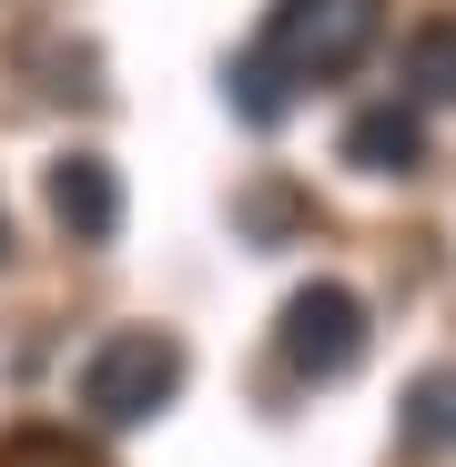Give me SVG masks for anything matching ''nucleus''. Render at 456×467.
<instances>
[{
	"instance_id": "obj_1",
	"label": "nucleus",
	"mask_w": 456,
	"mask_h": 467,
	"mask_svg": "<svg viewBox=\"0 0 456 467\" xmlns=\"http://www.w3.org/2000/svg\"><path fill=\"white\" fill-rule=\"evenodd\" d=\"M183 336H163V326H122V336H102L92 356H82V417L92 427H142V417H163L173 397H183Z\"/></svg>"
},
{
	"instance_id": "obj_2",
	"label": "nucleus",
	"mask_w": 456,
	"mask_h": 467,
	"mask_svg": "<svg viewBox=\"0 0 456 467\" xmlns=\"http://www.w3.org/2000/svg\"><path fill=\"white\" fill-rule=\"evenodd\" d=\"M375 31H386V0H274L254 51L284 82H335V71H355L375 51Z\"/></svg>"
},
{
	"instance_id": "obj_3",
	"label": "nucleus",
	"mask_w": 456,
	"mask_h": 467,
	"mask_svg": "<svg viewBox=\"0 0 456 467\" xmlns=\"http://www.w3.org/2000/svg\"><path fill=\"white\" fill-rule=\"evenodd\" d=\"M365 336H375V326H365V295L335 285V275L294 285L284 316H274V356H284L294 386H335V376H355V366H365Z\"/></svg>"
},
{
	"instance_id": "obj_4",
	"label": "nucleus",
	"mask_w": 456,
	"mask_h": 467,
	"mask_svg": "<svg viewBox=\"0 0 456 467\" xmlns=\"http://www.w3.org/2000/svg\"><path fill=\"white\" fill-rule=\"evenodd\" d=\"M51 223L71 234V244H112L122 234V183L102 152H61L51 163Z\"/></svg>"
},
{
	"instance_id": "obj_5",
	"label": "nucleus",
	"mask_w": 456,
	"mask_h": 467,
	"mask_svg": "<svg viewBox=\"0 0 456 467\" xmlns=\"http://www.w3.org/2000/svg\"><path fill=\"white\" fill-rule=\"evenodd\" d=\"M345 163L355 173H416L426 163V112L416 102H375L345 122Z\"/></svg>"
},
{
	"instance_id": "obj_6",
	"label": "nucleus",
	"mask_w": 456,
	"mask_h": 467,
	"mask_svg": "<svg viewBox=\"0 0 456 467\" xmlns=\"http://www.w3.org/2000/svg\"><path fill=\"white\" fill-rule=\"evenodd\" d=\"M396 437L406 447H456V366H426L396 397Z\"/></svg>"
},
{
	"instance_id": "obj_7",
	"label": "nucleus",
	"mask_w": 456,
	"mask_h": 467,
	"mask_svg": "<svg viewBox=\"0 0 456 467\" xmlns=\"http://www.w3.org/2000/svg\"><path fill=\"white\" fill-rule=\"evenodd\" d=\"M406 92H416V112L456 102V21H416L406 31Z\"/></svg>"
},
{
	"instance_id": "obj_8",
	"label": "nucleus",
	"mask_w": 456,
	"mask_h": 467,
	"mask_svg": "<svg viewBox=\"0 0 456 467\" xmlns=\"http://www.w3.org/2000/svg\"><path fill=\"white\" fill-rule=\"evenodd\" d=\"M223 92H234V112H244V122H284V102H294V82H284L264 51H244L234 71H223Z\"/></svg>"
},
{
	"instance_id": "obj_9",
	"label": "nucleus",
	"mask_w": 456,
	"mask_h": 467,
	"mask_svg": "<svg viewBox=\"0 0 456 467\" xmlns=\"http://www.w3.org/2000/svg\"><path fill=\"white\" fill-rule=\"evenodd\" d=\"M0 467H92V457L71 447V437H51V427H21L11 447H0Z\"/></svg>"
},
{
	"instance_id": "obj_10",
	"label": "nucleus",
	"mask_w": 456,
	"mask_h": 467,
	"mask_svg": "<svg viewBox=\"0 0 456 467\" xmlns=\"http://www.w3.org/2000/svg\"><path fill=\"white\" fill-rule=\"evenodd\" d=\"M0 254H11V213H0Z\"/></svg>"
}]
</instances>
